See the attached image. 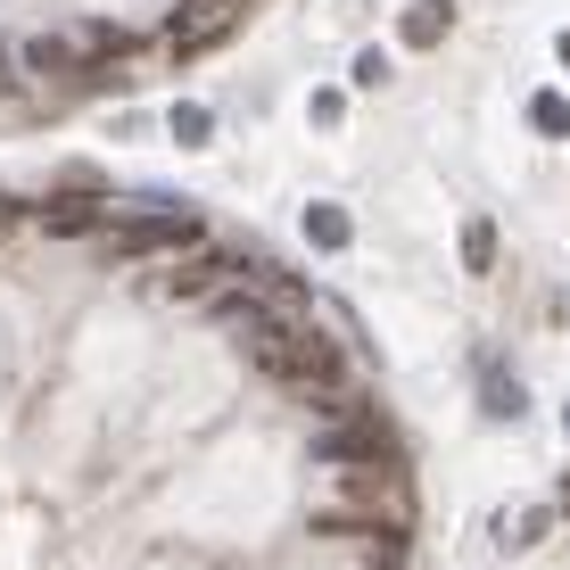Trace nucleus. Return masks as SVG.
<instances>
[{
  "instance_id": "nucleus-1",
  "label": "nucleus",
  "mask_w": 570,
  "mask_h": 570,
  "mask_svg": "<svg viewBox=\"0 0 570 570\" xmlns=\"http://www.w3.org/2000/svg\"><path fill=\"white\" fill-rule=\"evenodd\" d=\"M248 356H257L273 381H289V389H314V397H331V389L347 381V364H340V347L331 340H314V331L298 323H248Z\"/></svg>"
},
{
  "instance_id": "nucleus-2",
  "label": "nucleus",
  "mask_w": 570,
  "mask_h": 570,
  "mask_svg": "<svg viewBox=\"0 0 570 570\" xmlns=\"http://www.w3.org/2000/svg\"><path fill=\"white\" fill-rule=\"evenodd\" d=\"M323 455L331 463H397V439L381 430V414H340L323 430Z\"/></svg>"
},
{
  "instance_id": "nucleus-3",
  "label": "nucleus",
  "mask_w": 570,
  "mask_h": 570,
  "mask_svg": "<svg viewBox=\"0 0 570 570\" xmlns=\"http://www.w3.org/2000/svg\"><path fill=\"white\" fill-rule=\"evenodd\" d=\"M108 248L116 257H157V248H199V224H183V215H141V224H116L108 232Z\"/></svg>"
},
{
  "instance_id": "nucleus-4",
  "label": "nucleus",
  "mask_w": 570,
  "mask_h": 570,
  "mask_svg": "<svg viewBox=\"0 0 570 570\" xmlns=\"http://www.w3.org/2000/svg\"><path fill=\"white\" fill-rule=\"evenodd\" d=\"M91 224H100V183H67L42 207V232H58V240H75V232H91Z\"/></svg>"
},
{
  "instance_id": "nucleus-5",
  "label": "nucleus",
  "mask_w": 570,
  "mask_h": 570,
  "mask_svg": "<svg viewBox=\"0 0 570 570\" xmlns=\"http://www.w3.org/2000/svg\"><path fill=\"white\" fill-rule=\"evenodd\" d=\"M446 33H455V0H405V17H397L405 50H439Z\"/></svg>"
},
{
  "instance_id": "nucleus-6",
  "label": "nucleus",
  "mask_w": 570,
  "mask_h": 570,
  "mask_svg": "<svg viewBox=\"0 0 570 570\" xmlns=\"http://www.w3.org/2000/svg\"><path fill=\"white\" fill-rule=\"evenodd\" d=\"M215 33H224V17H215V0H190V9L174 17V33H166V42H174V50L190 58V50H207Z\"/></svg>"
},
{
  "instance_id": "nucleus-7",
  "label": "nucleus",
  "mask_w": 570,
  "mask_h": 570,
  "mask_svg": "<svg viewBox=\"0 0 570 570\" xmlns=\"http://www.w3.org/2000/svg\"><path fill=\"white\" fill-rule=\"evenodd\" d=\"M306 240H314V248H347V240H356L347 207H340V199H314V207H306Z\"/></svg>"
},
{
  "instance_id": "nucleus-8",
  "label": "nucleus",
  "mask_w": 570,
  "mask_h": 570,
  "mask_svg": "<svg viewBox=\"0 0 570 570\" xmlns=\"http://www.w3.org/2000/svg\"><path fill=\"white\" fill-rule=\"evenodd\" d=\"M480 397H488V405H497V414H504V422H513V414H521V381H513V372H504V364H488V372H480Z\"/></svg>"
},
{
  "instance_id": "nucleus-9",
  "label": "nucleus",
  "mask_w": 570,
  "mask_h": 570,
  "mask_svg": "<svg viewBox=\"0 0 570 570\" xmlns=\"http://www.w3.org/2000/svg\"><path fill=\"white\" fill-rule=\"evenodd\" d=\"M463 265H471V273L497 265V224H488V215H471V224H463Z\"/></svg>"
},
{
  "instance_id": "nucleus-10",
  "label": "nucleus",
  "mask_w": 570,
  "mask_h": 570,
  "mask_svg": "<svg viewBox=\"0 0 570 570\" xmlns=\"http://www.w3.org/2000/svg\"><path fill=\"white\" fill-rule=\"evenodd\" d=\"M174 141H183V149H207V141H215V116H207L199 100H183V108H174Z\"/></svg>"
},
{
  "instance_id": "nucleus-11",
  "label": "nucleus",
  "mask_w": 570,
  "mask_h": 570,
  "mask_svg": "<svg viewBox=\"0 0 570 570\" xmlns=\"http://www.w3.org/2000/svg\"><path fill=\"white\" fill-rule=\"evenodd\" d=\"M529 125L562 141V132H570V100H562V91H538V100H529Z\"/></svg>"
},
{
  "instance_id": "nucleus-12",
  "label": "nucleus",
  "mask_w": 570,
  "mask_h": 570,
  "mask_svg": "<svg viewBox=\"0 0 570 570\" xmlns=\"http://www.w3.org/2000/svg\"><path fill=\"white\" fill-rule=\"evenodd\" d=\"M26 67H42V75H83L67 42H26Z\"/></svg>"
},
{
  "instance_id": "nucleus-13",
  "label": "nucleus",
  "mask_w": 570,
  "mask_h": 570,
  "mask_svg": "<svg viewBox=\"0 0 570 570\" xmlns=\"http://www.w3.org/2000/svg\"><path fill=\"white\" fill-rule=\"evenodd\" d=\"M306 116H314V125L331 132V125H340V116H347V91H314V108H306Z\"/></svg>"
},
{
  "instance_id": "nucleus-14",
  "label": "nucleus",
  "mask_w": 570,
  "mask_h": 570,
  "mask_svg": "<svg viewBox=\"0 0 570 570\" xmlns=\"http://www.w3.org/2000/svg\"><path fill=\"white\" fill-rule=\"evenodd\" d=\"M356 83H389V50H364L356 58Z\"/></svg>"
},
{
  "instance_id": "nucleus-15",
  "label": "nucleus",
  "mask_w": 570,
  "mask_h": 570,
  "mask_svg": "<svg viewBox=\"0 0 570 570\" xmlns=\"http://www.w3.org/2000/svg\"><path fill=\"white\" fill-rule=\"evenodd\" d=\"M0 91H17V50L0 42Z\"/></svg>"
},
{
  "instance_id": "nucleus-16",
  "label": "nucleus",
  "mask_w": 570,
  "mask_h": 570,
  "mask_svg": "<svg viewBox=\"0 0 570 570\" xmlns=\"http://www.w3.org/2000/svg\"><path fill=\"white\" fill-rule=\"evenodd\" d=\"M562 513H570V471H562Z\"/></svg>"
},
{
  "instance_id": "nucleus-17",
  "label": "nucleus",
  "mask_w": 570,
  "mask_h": 570,
  "mask_svg": "<svg viewBox=\"0 0 570 570\" xmlns=\"http://www.w3.org/2000/svg\"><path fill=\"white\" fill-rule=\"evenodd\" d=\"M554 50H562V67H570V33H562V42H554Z\"/></svg>"
}]
</instances>
